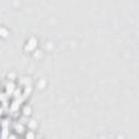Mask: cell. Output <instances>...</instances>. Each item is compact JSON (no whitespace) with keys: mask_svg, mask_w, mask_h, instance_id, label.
Returning a JSON list of instances; mask_svg holds the SVG:
<instances>
[{"mask_svg":"<svg viewBox=\"0 0 139 139\" xmlns=\"http://www.w3.org/2000/svg\"><path fill=\"white\" fill-rule=\"evenodd\" d=\"M36 47V40L35 39H31L29 40V42L27 43V46L25 47V49H27V50H32L33 48Z\"/></svg>","mask_w":139,"mask_h":139,"instance_id":"6da1fadb","label":"cell"}]
</instances>
